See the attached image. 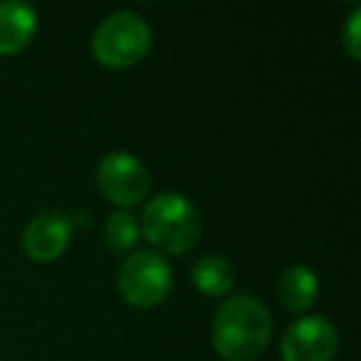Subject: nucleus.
I'll list each match as a JSON object with an SVG mask.
<instances>
[{"label": "nucleus", "mask_w": 361, "mask_h": 361, "mask_svg": "<svg viewBox=\"0 0 361 361\" xmlns=\"http://www.w3.org/2000/svg\"><path fill=\"white\" fill-rule=\"evenodd\" d=\"M272 336L270 310L252 295L231 297L213 322V346L226 361H255Z\"/></svg>", "instance_id": "1"}, {"label": "nucleus", "mask_w": 361, "mask_h": 361, "mask_svg": "<svg viewBox=\"0 0 361 361\" xmlns=\"http://www.w3.org/2000/svg\"><path fill=\"white\" fill-rule=\"evenodd\" d=\"M141 228L151 245L169 255H183L201 238V216L188 198L178 193H164L144 208Z\"/></svg>", "instance_id": "2"}, {"label": "nucleus", "mask_w": 361, "mask_h": 361, "mask_svg": "<svg viewBox=\"0 0 361 361\" xmlns=\"http://www.w3.org/2000/svg\"><path fill=\"white\" fill-rule=\"evenodd\" d=\"M151 27L141 16L131 11L111 13L97 25L92 35V52L97 62L111 70L134 67L149 55Z\"/></svg>", "instance_id": "3"}, {"label": "nucleus", "mask_w": 361, "mask_h": 361, "mask_svg": "<svg viewBox=\"0 0 361 361\" xmlns=\"http://www.w3.org/2000/svg\"><path fill=\"white\" fill-rule=\"evenodd\" d=\"M119 292L129 305L151 310L171 292V267L151 250L134 252L119 267Z\"/></svg>", "instance_id": "4"}, {"label": "nucleus", "mask_w": 361, "mask_h": 361, "mask_svg": "<svg viewBox=\"0 0 361 361\" xmlns=\"http://www.w3.org/2000/svg\"><path fill=\"white\" fill-rule=\"evenodd\" d=\"M97 186L116 206H139L149 196V171L134 154L114 151L97 166Z\"/></svg>", "instance_id": "5"}, {"label": "nucleus", "mask_w": 361, "mask_h": 361, "mask_svg": "<svg viewBox=\"0 0 361 361\" xmlns=\"http://www.w3.org/2000/svg\"><path fill=\"white\" fill-rule=\"evenodd\" d=\"M339 336L324 317H302L287 326L282 336V361H334Z\"/></svg>", "instance_id": "6"}, {"label": "nucleus", "mask_w": 361, "mask_h": 361, "mask_svg": "<svg viewBox=\"0 0 361 361\" xmlns=\"http://www.w3.org/2000/svg\"><path fill=\"white\" fill-rule=\"evenodd\" d=\"M72 218L62 211H40L23 231V250L35 262H55L72 238Z\"/></svg>", "instance_id": "7"}, {"label": "nucleus", "mask_w": 361, "mask_h": 361, "mask_svg": "<svg viewBox=\"0 0 361 361\" xmlns=\"http://www.w3.org/2000/svg\"><path fill=\"white\" fill-rule=\"evenodd\" d=\"M37 30L35 8L27 3H0V55L23 52Z\"/></svg>", "instance_id": "8"}, {"label": "nucleus", "mask_w": 361, "mask_h": 361, "mask_svg": "<svg viewBox=\"0 0 361 361\" xmlns=\"http://www.w3.org/2000/svg\"><path fill=\"white\" fill-rule=\"evenodd\" d=\"M319 280L305 265H292L277 280V297L290 312H307L317 302Z\"/></svg>", "instance_id": "9"}, {"label": "nucleus", "mask_w": 361, "mask_h": 361, "mask_svg": "<svg viewBox=\"0 0 361 361\" xmlns=\"http://www.w3.org/2000/svg\"><path fill=\"white\" fill-rule=\"evenodd\" d=\"M191 280L198 292L208 297H226L235 285V272H233L231 262L221 255H203L201 260L193 265Z\"/></svg>", "instance_id": "10"}, {"label": "nucleus", "mask_w": 361, "mask_h": 361, "mask_svg": "<svg viewBox=\"0 0 361 361\" xmlns=\"http://www.w3.org/2000/svg\"><path fill=\"white\" fill-rule=\"evenodd\" d=\"M104 240L109 245V250L116 252V255L129 252L136 245V240H139V223H136V218L129 211L111 213L104 228Z\"/></svg>", "instance_id": "11"}, {"label": "nucleus", "mask_w": 361, "mask_h": 361, "mask_svg": "<svg viewBox=\"0 0 361 361\" xmlns=\"http://www.w3.org/2000/svg\"><path fill=\"white\" fill-rule=\"evenodd\" d=\"M359 25H361V8H354L351 16L346 18V25H344V47L346 52L351 55V60H359L361 57V40H359Z\"/></svg>", "instance_id": "12"}]
</instances>
